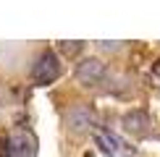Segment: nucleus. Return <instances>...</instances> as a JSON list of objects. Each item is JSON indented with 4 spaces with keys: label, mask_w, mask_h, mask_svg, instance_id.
<instances>
[{
    "label": "nucleus",
    "mask_w": 160,
    "mask_h": 157,
    "mask_svg": "<svg viewBox=\"0 0 160 157\" xmlns=\"http://www.w3.org/2000/svg\"><path fill=\"white\" fill-rule=\"evenodd\" d=\"M5 155L8 157H32L34 155V139L24 131L13 134L8 141H5Z\"/></svg>",
    "instance_id": "3"
},
{
    "label": "nucleus",
    "mask_w": 160,
    "mask_h": 157,
    "mask_svg": "<svg viewBox=\"0 0 160 157\" xmlns=\"http://www.w3.org/2000/svg\"><path fill=\"white\" fill-rule=\"evenodd\" d=\"M68 123H71L76 131L87 128V126L92 123V113H89V107H74V110L68 113Z\"/></svg>",
    "instance_id": "5"
},
{
    "label": "nucleus",
    "mask_w": 160,
    "mask_h": 157,
    "mask_svg": "<svg viewBox=\"0 0 160 157\" xmlns=\"http://www.w3.org/2000/svg\"><path fill=\"white\" fill-rule=\"evenodd\" d=\"M32 76H34V81L39 84H50L55 81L58 76H61V63H58V55L55 52H42V55L37 58L34 68H32Z\"/></svg>",
    "instance_id": "1"
},
{
    "label": "nucleus",
    "mask_w": 160,
    "mask_h": 157,
    "mask_svg": "<svg viewBox=\"0 0 160 157\" xmlns=\"http://www.w3.org/2000/svg\"><path fill=\"white\" fill-rule=\"evenodd\" d=\"M76 76L82 78V81H100V78L105 76V65L95 60V58H89V60H84V63H79V68H76Z\"/></svg>",
    "instance_id": "4"
},
{
    "label": "nucleus",
    "mask_w": 160,
    "mask_h": 157,
    "mask_svg": "<svg viewBox=\"0 0 160 157\" xmlns=\"http://www.w3.org/2000/svg\"><path fill=\"white\" fill-rule=\"evenodd\" d=\"M123 123L129 131H142L144 126H150V118H147V113H129L123 118Z\"/></svg>",
    "instance_id": "6"
},
{
    "label": "nucleus",
    "mask_w": 160,
    "mask_h": 157,
    "mask_svg": "<svg viewBox=\"0 0 160 157\" xmlns=\"http://www.w3.org/2000/svg\"><path fill=\"white\" fill-rule=\"evenodd\" d=\"M95 141H97V147L102 149L105 155H110V157H134V152H131V149H123L126 144L118 139V136H113L110 131L97 128L95 131Z\"/></svg>",
    "instance_id": "2"
}]
</instances>
